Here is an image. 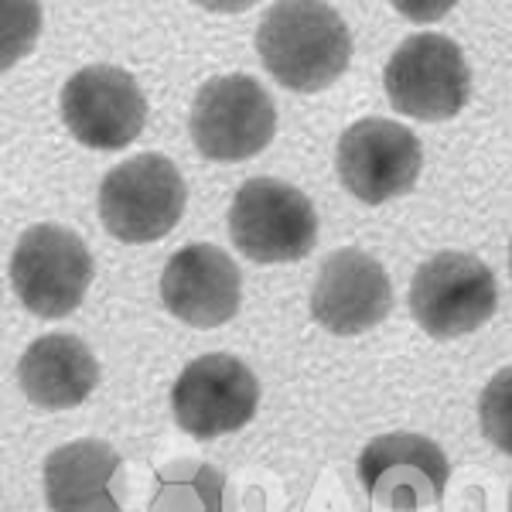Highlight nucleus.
<instances>
[{"instance_id":"9d476101","label":"nucleus","mask_w":512,"mask_h":512,"mask_svg":"<svg viewBox=\"0 0 512 512\" xmlns=\"http://www.w3.org/2000/svg\"><path fill=\"white\" fill-rule=\"evenodd\" d=\"M260 403L253 369L236 355H202L188 362L171 390V407L181 431L192 437H219L250 424Z\"/></svg>"},{"instance_id":"f3484780","label":"nucleus","mask_w":512,"mask_h":512,"mask_svg":"<svg viewBox=\"0 0 512 512\" xmlns=\"http://www.w3.org/2000/svg\"><path fill=\"white\" fill-rule=\"evenodd\" d=\"M478 417H482V431L495 448L512 454V366L492 376V383L485 386Z\"/></svg>"},{"instance_id":"a211bd4d","label":"nucleus","mask_w":512,"mask_h":512,"mask_svg":"<svg viewBox=\"0 0 512 512\" xmlns=\"http://www.w3.org/2000/svg\"><path fill=\"white\" fill-rule=\"evenodd\" d=\"M509 270H512V250H509Z\"/></svg>"},{"instance_id":"0eeeda50","label":"nucleus","mask_w":512,"mask_h":512,"mask_svg":"<svg viewBox=\"0 0 512 512\" xmlns=\"http://www.w3.org/2000/svg\"><path fill=\"white\" fill-rule=\"evenodd\" d=\"M495 277L478 256L444 250L431 256L410 284V311L434 338H458L495 315Z\"/></svg>"},{"instance_id":"1a4fd4ad","label":"nucleus","mask_w":512,"mask_h":512,"mask_svg":"<svg viewBox=\"0 0 512 512\" xmlns=\"http://www.w3.org/2000/svg\"><path fill=\"white\" fill-rule=\"evenodd\" d=\"M62 120L72 137L96 151H120L140 137L147 99L130 72L117 65H89L62 86Z\"/></svg>"},{"instance_id":"f03ea898","label":"nucleus","mask_w":512,"mask_h":512,"mask_svg":"<svg viewBox=\"0 0 512 512\" xmlns=\"http://www.w3.org/2000/svg\"><path fill=\"white\" fill-rule=\"evenodd\" d=\"M390 106L414 120H451L472 96V72L448 35H410L383 72Z\"/></svg>"},{"instance_id":"f257e3e1","label":"nucleus","mask_w":512,"mask_h":512,"mask_svg":"<svg viewBox=\"0 0 512 512\" xmlns=\"http://www.w3.org/2000/svg\"><path fill=\"white\" fill-rule=\"evenodd\" d=\"M256 52L267 72L294 93H318L349 69L352 38L332 4L284 0L263 14Z\"/></svg>"},{"instance_id":"ddd939ff","label":"nucleus","mask_w":512,"mask_h":512,"mask_svg":"<svg viewBox=\"0 0 512 512\" xmlns=\"http://www.w3.org/2000/svg\"><path fill=\"white\" fill-rule=\"evenodd\" d=\"M239 267L212 243L178 250L164 267V308L192 328H219L239 311Z\"/></svg>"},{"instance_id":"2eb2a0df","label":"nucleus","mask_w":512,"mask_h":512,"mask_svg":"<svg viewBox=\"0 0 512 512\" xmlns=\"http://www.w3.org/2000/svg\"><path fill=\"white\" fill-rule=\"evenodd\" d=\"M120 454L106 441H72L48 454L45 495L52 512H120L113 475Z\"/></svg>"},{"instance_id":"6e6552de","label":"nucleus","mask_w":512,"mask_h":512,"mask_svg":"<svg viewBox=\"0 0 512 512\" xmlns=\"http://www.w3.org/2000/svg\"><path fill=\"white\" fill-rule=\"evenodd\" d=\"M335 164L342 185L359 202L379 205L407 195L417 185L424 154L420 140L407 127L383 117H366L338 137Z\"/></svg>"},{"instance_id":"39448f33","label":"nucleus","mask_w":512,"mask_h":512,"mask_svg":"<svg viewBox=\"0 0 512 512\" xmlns=\"http://www.w3.org/2000/svg\"><path fill=\"white\" fill-rule=\"evenodd\" d=\"M229 233L256 263H291L315 250L318 216L304 192L277 178H250L233 198Z\"/></svg>"},{"instance_id":"dca6fc26","label":"nucleus","mask_w":512,"mask_h":512,"mask_svg":"<svg viewBox=\"0 0 512 512\" xmlns=\"http://www.w3.org/2000/svg\"><path fill=\"white\" fill-rule=\"evenodd\" d=\"M226 478L212 465H168L158 472L151 512H222Z\"/></svg>"},{"instance_id":"f8f14e48","label":"nucleus","mask_w":512,"mask_h":512,"mask_svg":"<svg viewBox=\"0 0 512 512\" xmlns=\"http://www.w3.org/2000/svg\"><path fill=\"white\" fill-rule=\"evenodd\" d=\"M393 308V287L386 270L362 250H335L321 263L311 315L335 335H362L376 328Z\"/></svg>"},{"instance_id":"7ed1b4c3","label":"nucleus","mask_w":512,"mask_h":512,"mask_svg":"<svg viewBox=\"0 0 512 512\" xmlns=\"http://www.w3.org/2000/svg\"><path fill=\"white\" fill-rule=\"evenodd\" d=\"M185 181L161 154H137L117 164L99 185V219L123 243H154L185 212Z\"/></svg>"},{"instance_id":"423d86ee","label":"nucleus","mask_w":512,"mask_h":512,"mask_svg":"<svg viewBox=\"0 0 512 512\" xmlns=\"http://www.w3.org/2000/svg\"><path fill=\"white\" fill-rule=\"evenodd\" d=\"M192 140L209 161H246L274 140L277 110L267 89L250 76H219L192 103Z\"/></svg>"},{"instance_id":"20e7f679","label":"nucleus","mask_w":512,"mask_h":512,"mask_svg":"<svg viewBox=\"0 0 512 512\" xmlns=\"http://www.w3.org/2000/svg\"><path fill=\"white\" fill-rule=\"evenodd\" d=\"M93 280V256L79 233L55 222L24 229L11 253V284L38 318H65L82 304Z\"/></svg>"},{"instance_id":"9b49d317","label":"nucleus","mask_w":512,"mask_h":512,"mask_svg":"<svg viewBox=\"0 0 512 512\" xmlns=\"http://www.w3.org/2000/svg\"><path fill=\"white\" fill-rule=\"evenodd\" d=\"M448 475V454L420 434H383L359 454V478L369 499L393 512L441 502Z\"/></svg>"},{"instance_id":"4468645a","label":"nucleus","mask_w":512,"mask_h":512,"mask_svg":"<svg viewBox=\"0 0 512 512\" xmlns=\"http://www.w3.org/2000/svg\"><path fill=\"white\" fill-rule=\"evenodd\" d=\"M18 383L35 407L69 410L99 383V366L76 335H41L18 362Z\"/></svg>"}]
</instances>
